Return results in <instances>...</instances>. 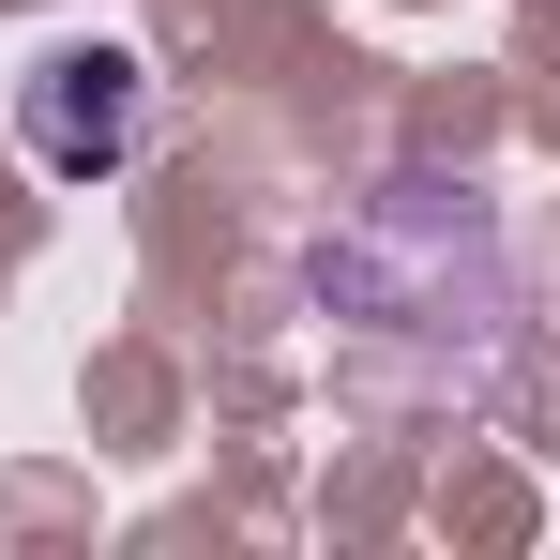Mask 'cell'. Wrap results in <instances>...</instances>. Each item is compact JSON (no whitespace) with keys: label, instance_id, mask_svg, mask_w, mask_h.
Here are the masks:
<instances>
[{"label":"cell","instance_id":"cell-1","mask_svg":"<svg viewBox=\"0 0 560 560\" xmlns=\"http://www.w3.org/2000/svg\"><path fill=\"white\" fill-rule=\"evenodd\" d=\"M15 137H31L46 183H121L137 137H152V77H137V46H61V61L15 92Z\"/></svg>","mask_w":560,"mask_h":560}]
</instances>
